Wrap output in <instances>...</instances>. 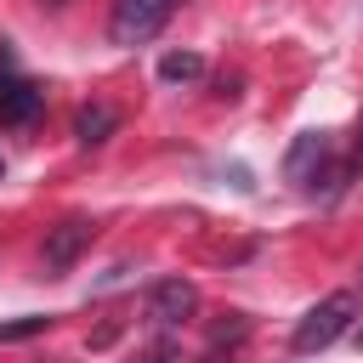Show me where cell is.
<instances>
[{
	"mask_svg": "<svg viewBox=\"0 0 363 363\" xmlns=\"http://www.w3.org/2000/svg\"><path fill=\"white\" fill-rule=\"evenodd\" d=\"M238 335H244V318H238V312H227V323H216V335H210V340H216V346H227V340H238Z\"/></svg>",
	"mask_w": 363,
	"mask_h": 363,
	"instance_id": "cell-10",
	"label": "cell"
},
{
	"mask_svg": "<svg viewBox=\"0 0 363 363\" xmlns=\"http://www.w3.org/2000/svg\"><path fill=\"white\" fill-rule=\"evenodd\" d=\"M91 233H96V227H91L85 216H62V221L45 233V250H40L45 267H51V272H68V267L79 261V250L91 244Z\"/></svg>",
	"mask_w": 363,
	"mask_h": 363,
	"instance_id": "cell-4",
	"label": "cell"
},
{
	"mask_svg": "<svg viewBox=\"0 0 363 363\" xmlns=\"http://www.w3.org/2000/svg\"><path fill=\"white\" fill-rule=\"evenodd\" d=\"M113 130H119V113H113L108 102H91V108L74 113V142H79V147H102Z\"/></svg>",
	"mask_w": 363,
	"mask_h": 363,
	"instance_id": "cell-7",
	"label": "cell"
},
{
	"mask_svg": "<svg viewBox=\"0 0 363 363\" xmlns=\"http://www.w3.org/2000/svg\"><path fill=\"white\" fill-rule=\"evenodd\" d=\"M0 176H6V159H0Z\"/></svg>",
	"mask_w": 363,
	"mask_h": 363,
	"instance_id": "cell-12",
	"label": "cell"
},
{
	"mask_svg": "<svg viewBox=\"0 0 363 363\" xmlns=\"http://www.w3.org/2000/svg\"><path fill=\"white\" fill-rule=\"evenodd\" d=\"M357 323V295L352 289H335V295H323L301 323H295V335H289V346L301 352V357H312V352H329L346 329Z\"/></svg>",
	"mask_w": 363,
	"mask_h": 363,
	"instance_id": "cell-1",
	"label": "cell"
},
{
	"mask_svg": "<svg viewBox=\"0 0 363 363\" xmlns=\"http://www.w3.org/2000/svg\"><path fill=\"white\" fill-rule=\"evenodd\" d=\"M210 363H221V357H210Z\"/></svg>",
	"mask_w": 363,
	"mask_h": 363,
	"instance_id": "cell-13",
	"label": "cell"
},
{
	"mask_svg": "<svg viewBox=\"0 0 363 363\" xmlns=\"http://www.w3.org/2000/svg\"><path fill=\"white\" fill-rule=\"evenodd\" d=\"M159 79L164 85H193V79H204V57L199 51H170V57H159Z\"/></svg>",
	"mask_w": 363,
	"mask_h": 363,
	"instance_id": "cell-8",
	"label": "cell"
},
{
	"mask_svg": "<svg viewBox=\"0 0 363 363\" xmlns=\"http://www.w3.org/2000/svg\"><path fill=\"white\" fill-rule=\"evenodd\" d=\"M40 113V91L23 74H0V125H28Z\"/></svg>",
	"mask_w": 363,
	"mask_h": 363,
	"instance_id": "cell-6",
	"label": "cell"
},
{
	"mask_svg": "<svg viewBox=\"0 0 363 363\" xmlns=\"http://www.w3.org/2000/svg\"><path fill=\"white\" fill-rule=\"evenodd\" d=\"M193 312H199V289L187 278H159L147 289V318L153 323H187Z\"/></svg>",
	"mask_w": 363,
	"mask_h": 363,
	"instance_id": "cell-5",
	"label": "cell"
},
{
	"mask_svg": "<svg viewBox=\"0 0 363 363\" xmlns=\"http://www.w3.org/2000/svg\"><path fill=\"white\" fill-rule=\"evenodd\" d=\"M352 159H357V164H363V125H357V153H352Z\"/></svg>",
	"mask_w": 363,
	"mask_h": 363,
	"instance_id": "cell-11",
	"label": "cell"
},
{
	"mask_svg": "<svg viewBox=\"0 0 363 363\" xmlns=\"http://www.w3.org/2000/svg\"><path fill=\"white\" fill-rule=\"evenodd\" d=\"M335 136L329 130H301L295 142H289V153H284V176L295 182V187H318V182H335Z\"/></svg>",
	"mask_w": 363,
	"mask_h": 363,
	"instance_id": "cell-3",
	"label": "cell"
},
{
	"mask_svg": "<svg viewBox=\"0 0 363 363\" xmlns=\"http://www.w3.org/2000/svg\"><path fill=\"white\" fill-rule=\"evenodd\" d=\"M182 0H113V17H108V40L113 45H142L153 40L170 17H176Z\"/></svg>",
	"mask_w": 363,
	"mask_h": 363,
	"instance_id": "cell-2",
	"label": "cell"
},
{
	"mask_svg": "<svg viewBox=\"0 0 363 363\" xmlns=\"http://www.w3.org/2000/svg\"><path fill=\"white\" fill-rule=\"evenodd\" d=\"M51 318H11V323H0V340H28V335H40Z\"/></svg>",
	"mask_w": 363,
	"mask_h": 363,
	"instance_id": "cell-9",
	"label": "cell"
}]
</instances>
